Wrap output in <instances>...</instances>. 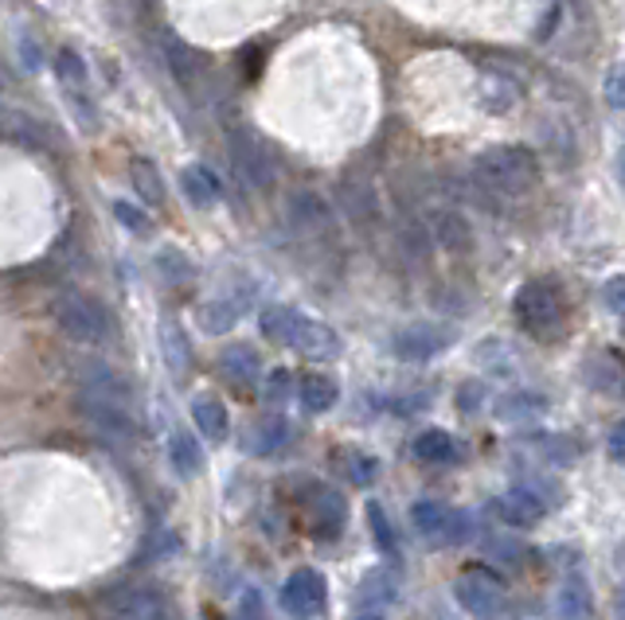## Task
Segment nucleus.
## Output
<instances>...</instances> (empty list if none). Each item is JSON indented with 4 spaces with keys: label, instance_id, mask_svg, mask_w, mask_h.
Listing matches in <instances>:
<instances>
[{
    "label": "nucleus",
    "instance_id": "obj_26",
    "mask_svg": "<svg viewBox=\"0 0 625 620\" xmlns=\"http://www.w3.org/2000/svg\"><path fill=\"white\" fill-rule=\"evenodd\" d=\"M129 176H134V187L141 192L145 204H164V184H161V172L152 169L149 160L137 157L134 164H129Z\"/></svg>",
    "mask_w": 625,
    "mask_h": 620
},
{
    "label": "nucleus",
    "instance_id": "obj_8",
    "mask_svg": "<svg viewBox=\"0 0 625 620\" xmlns=\"http://www.w3.org/2000/svg\"><path fill=\"white\" fill-rule=\"evenodd\" d=\"M457 340L454 329H446V324H430V320H419V324H407V329L395 332L391 347L399 359H407V364H427V359H434V355H442L450 344Z\"/></svg>",
    "mask_w": 625,
    "mask_h": 620
},
{
    "label": "nucleus",
    "instance_id": "obj_37",
    "mask_svg": "<svg viewBox=\"0 0 625 620\" xmlns=\"http://www.w3.org/2000/svg\"><path fill=\"white\" fill-rule=\"evenodd\" d=\"M20 51H24V67H32V71H36L39 62H44V59H39V44H27V36L20 39Z\"/></svg>",
    "mask_w": 625,
    "mask_h": 620
},
{
    "label": "nucleus",
    "instance_id": "obj_23",
    "mask_svg": "<svg viewBox=\"0 0 625 620\" xmlns=\"http://www.w3.org/2000/svg\"><path fill=\"white\" fill-rule=\"evenodd\" d=\"M169 457L180 477H200V469H204V449H200L196 437L184 434V429H177V434L169 437Z\"/></svg>",
    "mask_w": 625,
    "mask_h": 620
},
{
    "label": "nucleus",
    "instance_id": "obj_15",
    "mask_svg": "<svg viewBox=\"0 0 625 620\" xmlns=\"http://www.w3.org/2000/svg\"><path fill=\"white\" fill-rule=\"evenodd\" d=\"M332 472H340V477L352 480L356 487H367L379 480L384 464L375 461L372 452L356 449V445H340V449H332Z\"/></svg>",
    "mask_w": 625,
    "mask_h": 620
},
{
    "label": "nucleus",
    "instance_id": "obj_20",
    "mask_svg": "<svg viewBox=\"0 0 625 620\" xmlns=\"http://www.w3.org/2000/svg\"><path fill=\"white\" fill-rule=\"evenodd\" d=\"M231 152H235V164H239V172L250 180V184H266L270 180V160L262 157L259 141L247 134H231Z\"/></svg>",
    "mask_w": 625,
    "mask_h": 620
},
{
    "label": "nucleus",
    "instance_id": "obj_9",
    "mask_svg": "<svg viewBox=\"0 0 625 620\" xmlns=\"http://www.w3.org/2000/svg\"><path fill=\"white\" fill-rule=\"evenodd\" d=\"M325 597H329V582L317 570H294L282 585V609L289 612V620H312L325 612Z\"/></svg>",
    "mask_w": 625,
    "mask_h": 620
},
{
    "label": "nucleus",
    "instance_id": "obj_2",
    "mask_svg": "<svg viewBox=\"0 0 625 620\" xmlns=\"http://www.w3.org/2000/svg\"><path fill=\"white\" fill-rule=\"evenodd\" d=\"M262 336L282 347H294L309 359H337L340 355V336L329 324L305 317L297 309H286V305H274V309L262 312Z\"/></svg>",
    "mask_w": 625,
    "mask_h": 620
},
{
    "label": "nucleus",
    "instance_id": "obj_16",
    "mask_svg": "<svg viewBox=\"0 0 625 620\" xmlns=\"http://www.w3.org/2000/svg\"><path fill=\"white\" fill-rule=\"evenodd\" d=\"M555 609L559 620H594V594L582 574H571L559 585V597H555Z\"/></svg>",
    "mask_w": 625,
    "mask_h": 620
},
{
    "label": "nucleus",
    "instance_id": "obj_40",
    "mask_svg": "<svg viewBox=\"0 0 625 620\" xmlns=\"http://www.w3.org/2000/svg\"><path fill=\"white\" fill-rule=\"evenodd\" d=\"M622 336H625V317H622Z\"/></svg>",
    "mask_w": 625,
    "mask_h": 620
},
{
    "label": "nucleus",
    "instance_id": "obj_4",
    "mask_svg": "<svg viewBox=\"0 0 625 620\" xmlns=\"http://www.w3.org/2000/svg\"><path fill=\"white\" fill-rule=\"evenodd\" d=\"M454 597L474 620H516V605L492 570H465L454 582Z\"/></svg>",
    "mask_w": 625,
    "mask_h": 620
},
{
    "label": "nucleus",
    "instance_id": "obj_12",
    "mask_svg": "<svg viewBox=\"0 0 625 620\" xmlns=\"http://www.w3.org/2000/svg\"><path fill=\"white\" fill-rule=\"evenodd\" d=\"M0 141L24 145V149H55V134L47 129V122L24 110H0Z\"/></svg>",
    "mask_w": 625,
    "mask_h": 620
},
{
    "label": "nucleus",
    "instance_id": "obj_34",
    "mask_svg": "<svg viewBox=\"0 0 625 620\" xmlns=\"http://www.w3.org/2000/svg\"><path fill=\"white\" fill-rule=\"evenodd\" d=\"M602 305L614 312H625V274L610 277V282L602 285Z\"/></svg>",
    "mask_w": 625,
    "mask_h": 620
},
{
    "label": "nucleus",
    "instance_id": "obj_5",
    "mask_svg": "<svg viewBox=\"0 0 625 620\" xmlns=\"http://www.w3.org/2000/svg\"><path fill=\"white\" fill-rule=\"evenodd\" d=\"M411 527L430 547H462V542H469V535H474L469 512L438 504V500H419V504L411 507Z\"/></svg>",
    "mask_w": 625,
    "mask_h": 620
},
{
    "label": "nucleus",
    "instance_id": "obj_22",
    "mask_svg": "<svg viewBox=\"0 0 625 620\" xmlns=\"http://www.w3.org/2000/svg\"><path fill=\"white\" fill-rule=\"evenodd\" d=\"M55 74H59V82L67 87V94H71V102L82 110V90H87V62L79 59V51L75 47H63L59 55H55Z\"/></svg>",
    "mask_w": 625,
    "mask_h": 620
},
{
    "label": "nucleus",
    "instance_id": "obj_6",
    "mask_svg": "<svg viewBox=\"0 0 625 620\" xmlns=\"http://www.w3.org/2000/svg\"><path fill=\"white\" fill-rule=\"evenodd\" d=\"M55 320L75 344H102L110 332V317L99 301H90L82 292H63L55 301Z\"/></svg>",
    "mask_w": 625,
    "mask_h": 620
},
{
    "label": "nucleus",
    "instance_id": "obj_17",
    "mask_svg": "<svg viewBox=\"0 0 625 620\" xmlns=\"http://www.w3.org/2000/svg\"><path fill=\"white\" fill-rule=\"evenodd\" d=\"M587 379L594 390H606V394H625V355L617 352H599L587 359Z\"/></svg>",
    "mask_w": 625,
    "mask_h": 620
},
{
    "label": "nucleus",
    "instance_id": "obj_36",
    "mask_svg": "<svg viewBox=\"0 0 625 620\" xmlns=\"http://www.w3.org/2000/svg\"><path fill=\"white\" fill-rule=\"evenodd\" d=\"M286 390H289V371H274L266 382V399L270 402H282L286 399Z\"/></svg>",
    "mask_w": 625,
    "mask_h": 620
},
{
    "label": "nucleus",
    "instance_id": "obj_24",
    "mask_svg": "<svg viewBox=\"0 0 625 620\" xmlns=\"http://www.w3.org/2000/svg\"><path fill=\"white\" fill-rule=\"evenodd\" d=\"M219 371H224L231 382H239V387H247V382L259 379V355L250 352L247 344H235L219 355Z\"/></svg>",
    "mask_w": 625,
    "mask_h": 620
},
{
    "label": "nucleus",
    "instance_id": "obj_27",
    "mask_svg": "<svg viewBox=\"0 0 625 620\" xmlns=\"http://www.w3.org/2000/svg\"><path fill=\"white\" fill-rule=\"evenodd\" d=\"M547 399H539V394H527V390H520V394H509V399H500V410L497 414L504 417V422H520V417H536L544 414Z\"/></svg>",
    "mask_w": 625,
    "mask_h": 620
},
{
    "label": "nucleus",
    "instance_id": "obj_39",
    "mask_svg": "<svg viewBox=\"0 0 625 620\" xmlns=\"http://www.w3.org/2000/svg\"><path fill=\"white\" fill-rule=\"evenodd\" d=\"M0 90H4V71H0Z\"/></svg>",
    "mask_w": 625,
    "mask_h": 620
},
{
    "label": "nucleus",
    "instance_id": "obj_1",
    "mask_svg": "<svg viewBox=\"0 0 625 620\" xmlns=\"http://www.w3.org/2000/svg\"><path fill=\"white\" fill-rule=\"evenodd\" d=\"M512 317L532 340H559L567 332V320H571V305H567V292L559 282L532 277L512 297Z\"/></svg>",
    "mask_w": 625,
    "mask_h": 620
},
{
    "label": "nucleus",
    "instance_id": "obj_38",
    "mask_svg": "<svg viewBox=\"0 0 625 620\" xmlns=\"http://www.w3.org/2000/svg\"><path fill=\"white\" fill-rule=\"evenodd\" d=\"M614 617L617 620H625V585L617 589V597H614Z\"/></svg>",
    "mask_w": 625,
    "mask_h": 620
},
{
    "label": "nucleus",
    "instance_id": "obj_7",
    "mask_svg": "<svg viewBox=\"0 0 625 620\" xmlns=\"http://www.w3.org/2000/svg\"><path fill=\"white\" fill-rule=\"evenodd\" d=\"M395 601H399V574L395 566H375L372 574L360 577L349 620H384L395 609Z\"/></svg>",
    "mask_w": 625,
    "mask_h": 620
},
{
    "label": "nucleus",
    "instance_id": "obj_11",
    "mask_svg": "<svg viewBox=\"0 0 625 620\" xmlns=\"http://www.w3.org/2000/svg\"><path fill=\"white\" fill-rule=\"evenodd\" d=\"M414 461L430 464V469H454V464L465 461V441L454 437L450 429H422L411 445Z\"/></svg>",
    "mask_w": 625,
    "mask_h": 620
},
{
    "label": "nucleus",
    "instance_id": "obj_30",
    "mask_svg": "<svg viewBox=\"0 0 625 620\" xmlns=\"http://www.w3.org/2000/svg\"><path fill=\"white\" fill-rule=\"evenodd\" d=\"M161 344H164V359L177 375L188 371V336L177 329V324H164L161 329Z\"/></svg>",
    "mask_w": 625,
    "mask_h": 620
},
{
    "label": "nucleus",
    "instance_id": "obj_14",
    "mask_svg": "<svg viewBox=\"0 0 625 620\" xmlns=\"http://www.w3.org/2000/svg\"><path fill=\"white\" fill-rule=\"evenodd\" d=\"M286 441H289V422L282 414L254 417L247 426V434H242V449L250 457H274L277 449H286Z\"/></svg>",
    "mask_w": 625,
    "mask_h": 620
},
{
    "label": "nucleus",
    "instance_id": "obj_25",
    "mask_svg": "<svg viewBox=\"0 0 625 620\" xmlns=\"http://www.w3.org/2000/svg\"><path fill=\"white\" fill-rule=\"evenodd\" d=\"M180 184H184V195L196 207H212L215 199H219V180H215L204 164H192V169H184Z\"/></svg>",
    "mask_w": 625,
    "mask_h": 620
},
{
    "label": "nucleus",
    "instance_id": "obj_3",
    "mask_svg": "<svg viewBox=\"0 0 625 620\" xmlns=\"http://www.w3.org/2000/svg\"><path fill=\"white\" fill-rule=\"evenodd\" d=\"M477 184L500 195H527L539 184V160L524 145H497L474 160Z\"/></svg>",
    "mask_w": 625,
    "mask_h": 620
},
{
    "label": "nucleus",
    "instance_id": "obj_13",
    "mask_svg": "<svg viewBox=\"0 0 625 620\" xmlns=\"http://www.w3.org/2000/svg\"><path fill=\"white\" fill-rule=\"evenodd\" d=\"M492 512H497V519L504 527L527 531V527H536L547 515V504L536 496V492H527V487H512V492H504V496L492 504Z\"/></svg>",
    "mask_w": 625,
    "mask_h": 620
},
{
    "label": "nucleus",
    "instance_id": "obj_29",
    "mask_svg": "<svg viewBox=\"0 0 625 620\" xmlns=\"http://www.w3.org/2000/svg\"><path fill=\"white\" fill-rule=\"evenodd\" d=\"M235 320H239V305L235 301H207L204 309H200V324H204V332H227L235 329Z\"/></svg>",
    "mask_w": 625,
    "mask_h": 620
},
{
    "label": "nucleus",
    "instance_id": "obj_35",
    "mask_svg": "<svg viewBox=\"0 0 625 620\" xmlns=\"http://www.w3.org/2000/svg\"><path fill=\"white\" fill-rule=\"evenodd\" d=\"M606 452L614 457V461H625V417L617 422L614 429H610V437H606Z\"/></svg>",
    "mask_w": 625,
    "mask_h": 620
},
{
    "label": "nucleus",
    "instance_id": "obj_28",
    "mask_svg": "<svg viewBox=\"0 0 625 620\" xmlns=\"http://www.w3.org/2000/svg\"><path fill=\"white\" fill-rule=\"evenodd\" d=\"M367 527H372V539H375V547L384 550V554H391L395 559V550H399V542H395V527H391V519H387V512H384V504H367Z\"/></svg>",
    "mask_w": 625,
    "mask_h": 620
},
{
    "label": "nucleus",
    "instance_id": "obj_18",
    "mask_svg": "<svg viewBox=\"0 0 625 620\" xmlns=\"http://www.w3.org/2000/svg\"><path fill=\"white\" fill-rule=\"evenodd\" d=\"M297 399H302V406L309 410V414H325V410L337 406L340 387L332 375L312 371V375H302V382H297Z\"/></svg>",
    "mask_w": 625,
    "mask_h": 620
},
{
    "label": "nucleus",
    "instance_id": "obj_31",
    "mask_svg": "<svg viewBox=\"0 0 625 620\" xmlns=\"http://www.w3.org/2000/svg\"><path fill=\"white\" fill-rule=\"evenodd\" d=\"M157 266H161V274L169 277V282H188V277H192V266H188V257L180 254V250H161Z\"/></svg>",
    "mask_w": 625,
    "mask_h": 620
},
{
    "label": "nucleus",
    "instance_id": "obj_33",
    "mask_svg": "<svg viewBox=\"0 0 625 620\" xmlns=\"http://www.w3.org/2000/svg\"><path fill=\"white\" fill-rule=\"evenodd\" d=\"M606 102L614 110H625V62L606 74Z\"/></svg>",
    "mask_w": 625,
    "mask_h": 620
},
{
    "label": "nucleus",
    "instance_id": "obj_10",
    "mask_svg": "<svg viewBox=\"0 0 625 620\" xmlns=\"http://www.w3.org/2000/svg\"><path fill=\"white\" fill-rule=\"evenodd\" d=\"M302 504H305V515H309V527L317 535H325V539H332V535L344 527V519H349V504H344V496L329 484H309Z\"/></svg>",
    "mask_w": 625,
    "mask_h": 620
},
{
    "label": "nucleus",
    "instance_id": "obj_32",
    "mask_svg": "<svg viewBox=\"0 0 625 620\" xmlns=\"http://www.w3.org/2000/svg\"><path fill=\"white\" fill-rule=\"evenodd\" d=\"M114 215L122 227H129L134 234H145L149 231V219H145V211H137L134 204H114Z\"/></svg>",
    "mask_w": 625,
    "mask_h": 620
},
{
    "label": "nucleus",
    "instance_id": "obj_21",
    "mask_svg": "<svg viewBox=\"0 0 625 620\" xmlns=\"http://www.w3.org/2000/svg\"><path fill=\"white\" fill-rule=\"evenodd\" d=\"M114 620H169V609H164L161 594L137 589V594H125L122 601H117Z\"/></svg>",
    "mask_w": 625,
    "mask_h": 620
},
{
    "label": "nucleus",
    "instance_id": "obj_19",
    "mask_svg": "<svg viewBox=\"0 0 625 620\" xmlns=\"http://www.w3.org/2000/svg\"><path fill=\"white\" fill-rule=\"evenodd\" d=\"M192 417H196V429L207 437V441H227L231 434V417H227V406L215 394H200L192 402Z\"/></svg>",
    "mask_w": 625,
    "mask_h": 620
}]
</instances>
